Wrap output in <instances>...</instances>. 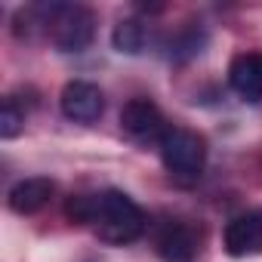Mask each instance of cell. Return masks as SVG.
I'll return each instance as SVG.
<instances>
[{
	"mask_svg": "<svg viewBox=\"0 0 262 262\" xmlns=\"http://www.w3.org/2000/svg\"><path fill=\"white\" fill-rule=\"evenodd\" d=\"M93 225L108 244H133L145 231V213L123 191H102Z\"/></svg>",
	"mask_w": 262,
	"mask_h": 262,
	"instance_id": "obj_1",
	"label": "cell"
},
{
	"mask_svg": "<svg viewBox=\"0 0 262 262\" xmlns=\"http://www.w3.org/2000/svg\"><path fill=\"white\" fill-rule=\"evenodd\" d=\"M161 161H164V167L170 170L173 179L194 182L204 173L207 145H204V139L198 133H191V129L173 126V129H167V136L161 139Z\"/></svg>",
	"mask_w": 262,
	"mask_h": 262,
	"instance_id": "obj_2",
	"label": "cell"
},
{
	"mask_svg": "<svg viewBox=\"0 0 262 262\" xmlns=\"http://www.w3.org/2000/svg\"><path fill=\"white\" fill-rule=\"evenodd\" d=\"M50 37L59 50L65 53H80L93 43L96 34V16L86 7H71V4H53L50 10Z\"/></svg>",
	"mask_w": 262,
	"mask_h": 262,
	"instance_id": "obj_3",
	"label": "cell"
},
{
	"mask_svg": "<svg viewBox=\"0 0 262 262\" xmlns=\"http://www.w3.org/2000/svg\"><path fill=\"white\" fill-rule=\"evenodd\" d=\"M120 129L133 142H158L167 136V120L151 99H129L120 111Z\"/></svg>",
	"mask_w": 262,
	"mask_h": 262,
	"instance_id": "obj_4",
	"label": "cell"
},
{
	"mask_svg": "<svg viewBox=\"0 0 262 262\" xmlns=\"http://www.w3.org/2000/svg\"><path fill=\"white\" fill-rule=\"evenodd\" d=\"M59 105H62V114L77 120V123H90L102 114L105 108V96L96 83L90 80H71L62 86V96H59Z\"/></svg>",
	"mask_w": 262,
	"mask_h": 262,
	"instance_id": "obj_5",
	"label": "cell"
},
{
	"mask_svg": "<svg viewBox=\"0 0 262 262\" xmlns=\"http://www.w3.org/2000/svg\"><path fill=\"white\" fill-rule=\"evenodd\" d=\"M222 241H225V253L237 259L262 253V210H250L228 219Z\"/></svg>",
	"mask_w": 262,
	"mask_h": 262,
	"instance_id": "obj_6",
	"label": "cell"
},
{
	"mask_svg": "<svg viewBox=\"0 0 262 262\" xmlns=\"http://www.w3.org/2000/svg\"><path fill=\"white\" fill-rule=\"evenodd\" d=\"M198 231L188 225V222H167L161 231H158V256L164 262H194L198 259Z\"/></svg>",
	"mask_w": 262,
	"mask_h": 262,
	"instance_id": "obj_7",
	"label": "cell"
},
{
	"mask_svg": "<svg viewBox=\"0 0 262 262\" xmlns=\"http://www.w3.org/2000/svg\"><path fill=\"white\" fill-rule=\"evenodd\" d=\"M228 83L241 99L259 102L262 99V56H256V53L234 56L228 65Z\"/></svg>",
	"mask_w": 262,
	"mask_h": 262,
	"instance_id": "obj_8",
	"label": "cell"
},
{
	"mask_svg": "<svg viewBox=\"0 0 262 262\" xmlns=\"http://www.w3.org/2000/svg\"><path fill=\"white\" fill-rule=\"evenodd\" d=\"M53 182L47 176H31V179H22L10 188L7 201H10V210L19 213V216H31L37 210H43L53 198Z\"/></svg>",
	"mask_w": 262,
	"mask_h": 262,
	"instance_id": "obj_9",
	"label": "cell"
},
{
	"mask_svg": "<svg viewBox=\"0 0 262 262\" xmlns=\"http://www.w3.org/2000/svg\"><path fill=\"white\" fill-rule=\"evenodd\" d=\"M111 43L117 53H126V56H136L145 43V28L136 22V19H123L114 25V34H111Z\"/></svg>",
	"mask_w": 262,
	"mask_h": 262,
	"instance_id": "obj_10",
	"label": "cell"
},
{
	"mask_svg": "<svg viewBox=\"0 0 262 262\" xmlns=\"http://www.w3.org/2000/svg\"><path fill=\"white\" fill-rule=\"evenodd\" d=\"M22 126H25V111L19 108L16 99H4V105H0V136L13 139L22 133Z\"/></svg>",
	"mask_w": 262,
	"mask_h": 262,
	"instance_id": "obj_11",
	"label": "cell"
},
{
	"mask_svg": "<svg viewBox=\"0 0 262 262\" xmlns=\"http://www.w3.org/2000/svg\"><path fill=\"white\" fill-rule=\"evenodd\" d=\"M99 207V194H71L65 201V216L71 222H93Z\"/></svg>",
	"mask_w": 262,
	"mask_h": 262,
	"instance_id": "obj_12",
	"label": "cell"
}]
</instances>
